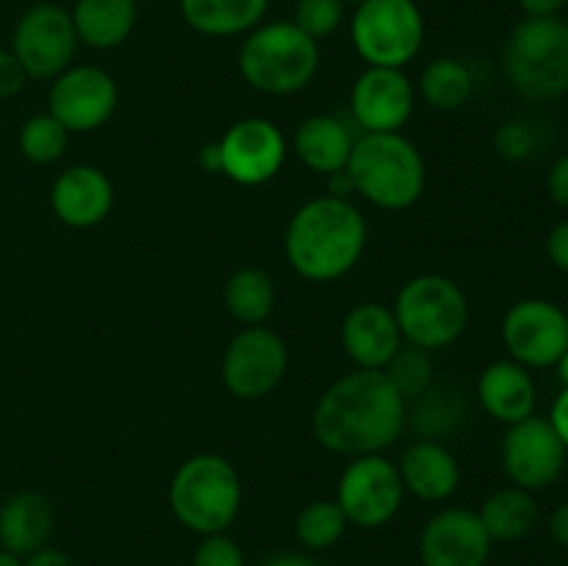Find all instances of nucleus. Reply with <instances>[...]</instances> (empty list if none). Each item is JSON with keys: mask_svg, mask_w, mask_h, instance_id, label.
<instances>
[{"mask_svg": "<svg viewBox=\"0 0 568 566\" xmlns=\"http://www.w3.org/2000/svg\"><path fill=\"white\" fill-rule=\"evenodd\" d=\"M270 0H181V14L192 31L227 39L250 33L266 17Z\"/></svg>", "mask_w": 568, "mask_h": 566, "instance_id": "obj_25", "label": "nucleus"}, {"mask_svg": "<svg viewBox=\"0 0 568 566\" xmlns=\"http://www.w3.org/2000/svg\"><path fill=\"white\" fill-rule=\"evenodd\" d=\"M547 189L552 203H558L560 209H568V155H560L552 164L547 178Z\"/></svg>", "mask_w": 568, "mask_h": 566, "instance_id": "obj_38", "label": "nucleus"}, {"mask_svg": "<svg viewBox=\"0 0 568 566\" xmlns=\"http://www.w3.org/2000/svg\"><path fill=\"white\" fill-rule=\"evenodd\" d=\"M55 508L42 492H17L0 505V549L26 558L50 542Z\"/></svg>", "mask_w": 568, "mask_h": 566, "instance_id": "obj_22", "label": "nucleus"}, {"mask_svg": "<svg viewBox=\"0 0 568 566\" xmlns=\"http://www.w3.org/2000/svg\"><path fill=\"white\" fill-rule=\"evenodd\" d=\"M491 547L477 511L444 508L422 530L419 558L422 566H486Z\"/></svg>", "mask_w": 568, "mask_h": 566, "instance_id": "obj_17", "label": "nucleus"}, {"mask_svg": "<svg viewBox=\"0 0 568 566\" xmlns=\"http://www.w3.org/2000/svg\"><path fill=\"white\" fill-rule=\"evenodd\" d=\"M566 320H568V311H566Z\"/></svg>", "mask_w": 568, "mask_h": 566, "instance_id": "obj_50", "label": "nucleus"}, {"mask_svg": "<svg viewBox=\"0 0 568 566\" xmlns=\"http://www.w3.org/2000/svg\"><path fill=\"white\" fill-rule=\"evenodd\" d=\"M22 566H72V560L64 549L44 544L37 553L26 555V558H22Z\"/></svg>", "mask_w": 568, "mask_h": 566, "instance_id": "obj_39", "label": "nucleus"}, {"mask_svg": "<svg viewBox=\"0 0 568 566\" xmlns=\"http://www.w3.org/2000/svg\"><path fill=\"white\" fill-rule=\"evenodd\" d=\"M347 3L342 0H297L294 3V26L311 39H327L342 28Z\"/></svg>", "mask_w": 568, "mask_h": 566, "instance_id": "obj_33", "label": "nucleus"}, {"mask_svg": "<svg viewBox=\"0 0 568 566\" xmlns=\"http://www.w3.org/2000/svg\"><path fill=\"white\" fill-rule=\"evenodd\" d=\"M342 347L358 370H383L403 347L394 311L383 303H358L342 320Z\"/></svg>", "mask_w": 568, "mask_h": 566, "instance_id": "obj_19", "label": "nucleus"}, {"mask_svg": "<svg viewBox=\"0 0 568 566\" xmlns=\"http://www.w3.org/2000/svg\"><path fill=\"white\" fill-rule=\"evenodd\" d=\"M192 566H247L242 547L225 533L203 536L192 555Z\"/></svg>", "mask_w": 568, "mask_h": 566, "instance_id": "obj_34", "label": "nucleus"}, {"mask_svg": "<svg viewBox=\"0 0 568 566\" xmlns=\"http://www.w3.org/2000/svg\"><path fill=\"white\" fill-rule=\"evenodd\" d=\"M549 422H552V427L558 431L560 442H564L566 449H568V386L558 394V400L552 403V411H549Z\"/></svg>", "mask_w": 568, "mask_h": 566, "instance_id": "obj_40", "label": "nucleus"}, {"mask_svg": "<svg viewBox=\"0 0 568 566\" xmlns=\"http://www.w3.org/2000/svg\"><path fill=\"white\" fill-rule=\"evenodd\" d=\"M414 103V83L394 67H366L349 92V114L361 133H399Z\"/></svg>", "mask_w": 568, "mask_h": 566, "instance_id": "obj_16", "label": "nucleus"}, {"mask_svg": "<svg viewBox=\"0 0 568 566\" xmlns=\"http://www.w3.org/2000/svg\"><path fill=\"white\" fill-rule=\"evenodd\" d=\"M344 170L355 194L383 211H405L425 194V159L403 133H361Z\"/></svg>", "mask_w": 568, "mask_h": 566, "instance_id": "obj_3", "label": "nucleus"}, {"mask_svg": "<svg viewBox=\"0 0 568 566\" xmlns=\"http://www.w3.org/2000/svg\"><path fill=\"white\" fill-rule=\"evenodd\" d=\"M455 392H449L447 386H430L422 397H416V411H414V425L422 433V438H430L438 442L442 436L455 431L460 416V403L453 397Z\"/></svg>", "mask_w": 568, "mask_h": 566, "instance_id": "obj_32", "label": "nucleus"}, {"mask_svg": "<svg viewBox=\"0 0 568 566\" xmlns=\"http://www.w3.org/2000/svg\"><path fill=\"white\" fill-rule=\"evenodd\" d=\"M403 497L405 486L397 464L383 453L358 455L344 466L338 477L336 503L355 527L372 530L392 522L403 505Z\"/></svg>", "mask_w": 568, "mask_h": 566, "instance_id": "obj_10", "label": "nucleus"}, {"mask_svg": "<svg viewBox=\"0 0 568 566\" xmlns=\"http://www.w3.org/2000/svg\"><path fill=\"white\" fill-rule=\"evenodd\" d=\"M72 17L59 3H33L22 11L11 33V53L26 70L28 81H53L70 70L78 50Z\"/></svg>", "mask_w": 568, "mask_h": 566, "instance_id": "obj_9", "label": "nucleus"}, {"mask_svg": "<svg viewBox=\"0 0 568 566\" xmlns=\"http://www.w3.org/2000/svg\"><path fill=\"white\" fill-rule=\"evenodd\" d=\"M491 542L514 544L530 536L538 525V503L532 492L519 486H505L494 492L477 511Z\"/></svg>", "mask_w": 568, "mask_h": 566, "instance_id": "obj_26", "label": "nucleus"}, {"mask_svg": "<svg viewBox=\"0 0 568 566\" xmlns=\"http://www.w3.org/2000/svg\"><path fill=\"white\" fill-rule=\"evenodd\" d=\"M381 372L388 377V383L397 388L399 397H403L405 403H408V400L422 397V394L433 386L430 355H427V350L414 347V344L399 347L397 355H394Z\"/></svg>", "mask_w": 568, "mask_h": 566, "instance_id": "obj_31", "label": "nucleus"}, {"mask_svg": "<svg viewBox=\"0 0 568 566\" xmlns=\"http://www.w3.org/2000/svg\"><path fill=\"white\" fill-rule=\"evenodd\" d=\"M475 92V75L469 67L453 55H438L422 70L419 94L430 109L458 111Z\"/></svg>", "mask_w": 568, "mask_h": 566, "instance_id": "obj_28", "label": "nucleus"}, {"mask_svg": "<svg viewBox=\"0 0 568 566\" xmlns=\"http://www.w3.org/2000/svg\"><path fill=\"white\" fill-rule=\"evenodd\" d=\"M136 3H148V0H136Z\"/></svg>", "mask_w": 568, "mask_h": 566, "instance_id": "obj_49", "label": "nucleus"}, {"mask_svg": "<svg viewBox=\"0 0 568 566\" xmlns=\"http://www.w3.org/2000/svg\"><path fill=\"white\" fill-rule=\"evenodd\" d=\"M503 342L510 361L527 370L555 366L568 347L566 311L544 297L519 300L503 320Z\"/></svg>", "mask_w": 568, "mask_h": 566, "instance_id": "obj_12", "label": "nucleus"}, {"mask_svg": "<svg viewBox=\"0 0 568 566\" xmlns=\"http://www.w3.org/2000/svg\"><path fill=\"white\" fill-rule=\"evenodd\" d=\"M405 492L422 503H444L460 486V464L442 442L419 438L397 464Z\"/></svg>", "mask_w": 568, "mask_h": 566, "instance_id": "obj_20", "label": "nucleus"}, {"mask_svg": "<svg viewBox=\"0 0 568 566\" xmlns=\"http://www.w3.org/2000/svg\"><path fill=\"white\" fill-rule=\"evenodd\" d=\"M67 142H70V131L48 111L28 117L17 133V148H20L22 159L39 166L55 164L67 153Z\"/></svg>", "mask_w": 568, "mask_h": 566, "instance_id": "obj_29", "label": "nucleus"}, {"mask_svg": "<svg viewBox=\"0 0 568 566\" xmlns=\"http://www.w3.org/2000/svg\"><path fill=\"white\" fill-rule=\"evenodd\" d=\"M494 144H497L503 159L521 161L532 153V133L521 122H505L497 131V137H494Z\"/></svg>", "mask_w": 568, "mask_h": 566, "instance_id": "obj_35", "label": "nucleus"}, {"mask_svg": "<svg viewBox=\"0 0 568 566\" xmlns=\"http://www.w3.org/2000/svg\"><path fill=\"white\" fill-rule=\"evenodd\" d=\"M566 458V444L560 442L549 420L532 414L516 425H508L503 438V469L510 486L527 488V492L549 488L564 475Z\"/></svg>", "mask_w": 568, "mask_h": 566, "instance_id": "obj_13", "label": "nucleus"}, {"mask_svg": "<svg viewBox=\"0 0 568 566\" xmlns=\"http://www.w3.org/2000/svg\"><path fill=\"white\" fill-rule=\"evenodd\" d=\"M264 566H320V560H314L305 553H281L272 555Z\"/></svg>", "mask_w": 568, "mask_h": 566, "instance_id": "obj_44", "label": "nucleus"}, {"mask_svg": "<svg viewBox=\"0 0 568 566\" xmlns=\"http://www.w3.org/2000/svg\"><path fill=\"white\" fill-rule=\"evenodd\" d=\"M26 81L28 75L20 61H17V55L11 50L0 48V100H9L14 94H20Z\"/></svg>", "mask_w": 568, "mask_h": 566, "instance_id": "obj_36", "label": "nucleus"}, {"mask_svg": "<svg viewBox=\"0 0 568 566\" xmlns=\"http://www.w3.org/2000/svg\"><path fill=\"white\" fill-rule=\"evenodd\" d=\"M549 536L555 538V544L568 549V499L560 503L558 508L552 511V516H549Z\"/></svg>", "mask_w": 568, "mask_h": 566, "instance_id": "obj_41", "label": "nucleus"}, {"mask_svg": "<svg viewBox=\"0 0 568 566\" xmlns=\"http://www.w3.org/2000/svg\"><path fill=\"white\" fill-rule=\"evenodd\" d=\"M505 72L521 98L555 100L568 92V22L525 17L505 42Z\"/></svg>", "mask_w": 568, "mask_h": 566, "instance_id": "obj_6", "label": "nucleus"}, {"mask_svg": "<svg viewBox=\"0 0 568 566\" xmlns=\"http://www.w3.org/2000/svg\"><path fill=\"white\" fill-rule=\"evenodd\" d=\"M555 370H558V377L564 381V386H568V347H566V353L558 358Z\"/></svg>", "mask_w": 568, "mask_h": 566, "instance_id": "obj_46", "label": "nucleus"}, {"mask_svg": "<svg viewBox=\"0 0 568 566\" xmlns=\"http://www.w3.org/2000/svg\"><path fill=\"white\" fill-rule=\"evenodd\" d=\"M320 70V42L288 22H261L239 48V72L255 92L297 94Z\"/></svg>", "mask_w": 568, "mask_h": 566, "instance_id": "obj_4", "label": "nucleus"}, {"mask_svg": "<svg viewBox=\"0 0 568 566\" xmlns=\"http://www.w3.org/2000/svg\"><path fill=\"white\" fill-rule=\"evenodd\" d=\"M392 311L405 342L427 353L455 344L469 325V300L464 289L438 272L405 281Z\"/></svg>", "mask_w": 568, "mask_h": 566, "instance_id": "obj_7", "label": "nucleus"}, {"mask_svg": "<svg viewBox=\"0 0 568 566\" xmlns=\"http://www.w3.org/2000/svg\"><path fill=\"white\" fill-rule=\"evenodd\" d=\"M0 566H22V558H17V555L0 549Z\"/></svg>", "mask_w": 568, "mask_h": 566, "instance_id": "obj_47", "label": "nucleus"}, {"mask_svg": "<svg viewBox=\"0 0 568 566\" xmlns=\"http://www.w3.org/2000/svg\"><path fill=\"white\" fill-rule=\"evenodd\" d=\"M342 3H349V6H361L364 0H342Z\"/></svg>", "mask_w": 568, "mask_h": 566, "instance_id": "obj_48", "label": "nucleus"}, {"mask_svg": "<svg viewBox=\"0 0 568 566\" xmlns=\"http://www.w3.org/2000/svg\"><path fill=\"white\" fill-rule=\"evenodd\" d=\"M408 425V403L381 370H355L316 400L311 427L336 455L358 458L392 447Z\"/></svg>", "mask_w": 568, "mask_h": 566, "instance_id": "obj_1", "label": "nucleus"}, {"mask_svg": "<svg viewBox=\"0 0 568 566\" xmlns=\"http://www.w3.org/2000/svg\"><path fill=\"white\" fill-rule=\"evenodd\" d=\"M114 186L109 175L92 164H75L50 186V209L67 228H94L111 214Z\"/></svg>", "mask_w": 568, "mask_h": 566, "instance_id": "obj_18", "label": "nucleus"}, {"mask_svg": "<svg viewBox=\"0 0 568 566\" xmlns=\"http://www.w3.org/2000/svg\"><path fill=\"white\" fill-rule=\"evenodd\" d=\"M170 508L197 536L225 533L242 508V477L236 466L214 453L186 458L172 475Z\"/></svg>", "mask_w": 568, "mask_h": 566, "instance_id": "obj_5", "label": "nucleus"}, {"mask_svg": "<svg viewBox=\"0 0 568 566\" xmlns=\"http://www.w3.org/2000/svg\"><path fill=\"white\" fill-rule=\"evenodd\" d=\"M222 175L239 186L270 183L286 164V137L264 117H244L233 122L220 139Z\"/></svg>", "mask_w": 568, "mask_h": 566, "instance_id": "obj_15", "label": "nucleus"}, {"mask_svg": "<svg viewBox=\"0 0 568 566\" xmlns=\"http://www.w3.org/2000/svg\"><path fill=\"white\" fill-rule=\"evenodd\" d=\"M477 397L491 420L516 425L536 411V383L527 366L516 361H494L477 381Z\"/></svg>", "mask_w": 568, "mask_h": 566, "instance_id": "obj_21", "label": "nucleus"}, {"mask_svg": "<svg viewBox=\"0 0 568 566\" xmlns=\"http://www.w3.org/2000/svg\"><path fill=\"white\" fill-rule=\"evenodd\" d=\"M120 103L116 81L92 64L70 67L53 78L48 92V114L70 133H92L114 117Z\"/></svg>", "mask_w": 568, "mask_h": 566, "instance_id": "obj_14", "label": "nucleus"}, {"mask_svg": "<svg viewBox=\"0 0 568 566\" xmlns=\"http://www.w3.org/2000/svg\"><path fill=\"white\" fill-rule=\"evenodd\" d=\"M200 164H203L205 172H222L220 142L203 144V150H200Z\"/></svg>", "mask_w": 568, "mask_h": 566, "instance_id": "obj_45", "label": "nucleus"}, {"mask_svg": "<svg viewBox=\"0 0 568 566\" xmlns=\"http://www.w3.org/2000/svg\"><path fill=\"white\" fill-rule=\"evenodd\" d=\"M361 137V133H358ZM353 131L342 117L333 114H314L305 117L294 131V155L308 166L316 175H333L347 166L349 153L355 144Z\"/></svg>", "mask_w": 568, "mask_h": 566, "instance_id": "obj_23", "label": "nucleus"}, {"mask_svg": "<svg viewBox=\"0 0 568 566\" xmlns=\"http://www.w3.org/2000/svg\"><path fill=\"white\" fill-rule=\"evenodd\" d=\"M78 42L94 50H114L136 28V0H75L70 9Z\"/></svg>", "mask_w": 568, "mask_h": 566, "instance_id": "obj_24", "label": "nucleus"}, {"mask_svg": "<svg viewBox=\"0 0 568 566\" xmlns=\"http://www.w3.org/2000/svg\"><path fill=\"white\" fill-rule=\"evenodd\" d=\"M220 370L222 383L233 397L264 400L286 377L288 347L270 327H244L227 342Z\"/></svg>", "mask_w": 568, "mask_h": 566, "instance_id": "obj_11", "label": "nucleus"}, {"mask_svg": "<svg viewBox=\"0 0 568 566\" xmlns=\"http://www.w3.org/2000/svg\"><path fill=\"white\" fill-rule=\"evenodd\" d=\"M366 236L369 228L358 205L322 194L294 211L283 236V250L300 277L331 283L355 270L366 250Z\"/></svg>", "mask_w": 568, "mask_h": 566, "instance_id": "obj_2", "label": "nucleus"}, {"mask_svg": "<svg viewBox=\"0 0 568 566\" xmlns=\"http://www.w3.org/2000/svg\"><path fill=\"white\" fill-rule=\"evenodd\" d=\"M327 194H331V198H342V200H349V194H355L347 170L327 175Z\"/></svg>", "mask_w": 568, "mask_h": 566, "instance_id": "obj_43", "label": "nucleus"}, {"mask_svg": "<svg viewBox=\"0 0 568 566\" xmlns=\"http://www.w3.org/2000/svg\"><path fill=\"white\" fill-rule=\"evenodd\" d=\"M568 3V0H519L521 11L527 17H555L560 14V9Z\"/></svg>", "mask_w": 568, "mask_h": 566, "instance_id": "obj_42", "label": "nucleus"}, {"mask_svg": "<svg viewBox=\"0 0 568 566\" xmlns=\"http://www.w3.org/2000/svg\"><path fill=\"white\" fill-rule=\"evenodd\" d=\"M347 525V516L338 508L336 499H314L297 514L294 536L305 549H327L338 544Z\"/></svg>", "mask_w": 568, "mask_h": 566, "instance_id": "obj_30", "label": "nucleus"}, {"mask_svg": "<svg viewBox=\"0 0 568 566\" xmlns=\"http://www.w3.org/2000/svg\"><path fill=\"white\" fill-rule=\"evenodd\" d=\"M547 255L560 272H568V220H560L547 236Z\"/></svg>", "mask_w": 568, "mask_h": 566, "instance_id": "obj_37", "label": "nucleus"}, {"mask_svg": "<svg viewBox=\"0 0 568 566\" xmlns=\"http://www.w3.org/2000/svg\"><path fill=\"white\" fill-rule=\"evenodd\" d=\"M349 37L366 67L403 70L425 42V17L416 0H364L355 6Z\"/></svg>", "mask_w": 568, "mask_h": 566, "instance_id": "obj_8", "label": "nucleus"}, {"mask_svg": "<svg viewBox=\"0 0 568 566\" xmlns=\"http://www.w3.org/2000/svg\"><path fill=\"white\" fill-rule=\"evenodd\" d=\"M275 281L264 270L242 266L225 283V309L242 325H264L275 311Z\"/></svg>", "mask_w": 568, "mask_h": 566, "instance_id": "obj_27", "label": "nucleus"}]
</instances>
